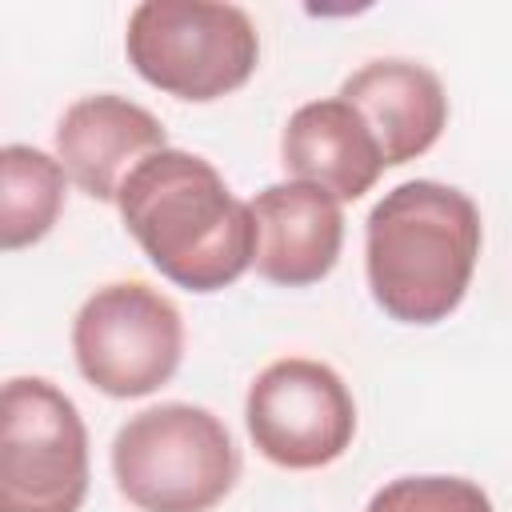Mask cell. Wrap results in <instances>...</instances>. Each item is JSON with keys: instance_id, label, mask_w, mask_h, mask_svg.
I'll return each mask as SVG.
<instances>
[{"instance_id": "obj_1", "label": "cell", "mask_w": 512, "mask_h": 512, "mask_svg": "<svg viewBox=\"0 0 512 512\" xmlns=\"http://www.w3.org/2000/svg\"><path fill=\"white\" fill-rule=\"evenodd\" d=\"M116 208L148 264L184 292H220L252 268V208L196 152L168 144L148 156L120 188Z\"/></svg>"}, {"instance_id": "obj_2", "label": "cell", "mask_w": 512, "mask_h": 512, "mask_svg": "<svg viewBox=\"0 0 512 512\" xmlns=\"http://www.w3.org/2000/svg\"><path fill=\"white\" fill-rule=\"evenodd\" d=\"M480 208L440 180L388 188L364 220V276L376 308L400 324L448 320L476 272Z\"/></svg>"}, {"instance_id": "obj_3", "label": "cell", "mask_w": 512, "mask_h": 512, "mask_svg": "<svg viewBox=\"0 0 512 512\" xmlns=\"http://www.w3.org/2000/svg\"><path fill=\"white\" fill-rule=\"evenodd\" d=\"M112 480L140 512H208L236 488L240 452L216 412L168 400L116 428Z\"/></svg>"}, {"instance_id": "obj_4", "label": "cell", "mask_w": 512, "mask_h": 512, "mask_svg": "<svg viewBox=\"0 0 512 512\" xmlns=\"http://www.w3.org/2000/svg\"><path fill=\"white\" fill-rule=\"evenodd\" d=\"M124 52L144 84L208 104L248 84L260 64V32L236 4L144 0L128 12Z\"/></svg>"}, {"instance_id": "obj_5", "label": "cell", "mask_w": 512, "mask_h": 512, "mask_svg": "<svg viewBox=\"0 0 512 512\" xmlns=\"http://www.w3.org/2000/svg\"><path fill=\"white\" fill-rule=\"evenodd\" d=\"M88 428L44 376H12L0 400V512H80Z\"/></svg>"}, {"instance_id": "obj_6", "label": "cell", "mask_w": 512, "mask_h": 512, "mask_svg": "<svg viewBox=\"0 0 512 512\" xmlns=\"http://www.w3.org/2000/svg\"><path fill=\"white\" fill-rule=\"evenodd\" d=\"M72 356L80 376L104 396H148L180 368V308L144 280H112L80 304L72 320Z\"/></svg>"}, {"instance_id": "obj_7", "label": "cell", "mask_w": 512, "mask_h": 512, "mask_svg": "<svg viewBox=\"0 0 512 512\" xmlns=\"http://www.w3.org/2000/svg\"><path fill=\"white\" fill-rule=\"evenodd\" d=\"M244 424L268 464L312 472L352 448L356 400L332 364L312 356H284L260 368L248 384Z\"/></svg>"}, {"instance_id": "obj_8", "label": "cell", "mask_w": 512, "mask_h": 512, "mask_svg": "<svg viewBox=\"0 0 512 512\" xmlns=\"http://www.w3.org/2000/svg\"><path fill=\"white\" fill-rule=\"evenodd\" d=\"M52 140L68 180L84 196L104 204H116L128 176L148 156L168 148V132L160 116H152L144 104L116 92H92L72 100Z\"/></svg>"}, {"instance_id": "obj_9", "label": "cell", "mask_w": 512, "mask_h": 512, "mask_svg": "<svg viewBox=\"0 0 512 512\" xmlns=\"http://www.w3.org/2000/svg\"><path fill=\"white\" fill-rule=\"evenodd\" d=\"M248 208L256 224V276L280 288H308L336 268L344 248V212L336 196L300 180H280L260 188Z\"/></svg>"}, {"instance_id": "obj_10", "label": "cell", "mask_w": 512, "mask_h": 512, "mask_svg": "<svg viewBox=\"0 0 512 512\" xmlns=\"http://www.w3.org/2000/svg\"><path fill=\"white\" fill-rule=\"evenodd\" d=\"M340 100H348L368 124L384 168L424 156L448 128V92L440 76L416 60L388 56L360 64L340 84Z\"/></svg>"}, {"instance_id": "obj_11", "label": "cell", "mask_w": 512, "mask_h": 512, "mask_svg": "<svg viewBox=\"0 0 512 512\" xmlns=\"http://www.w3.org/2000/svg\"><path fill=\"white\" fill-rule=\"evenodd\" d=\"M280 164L292 180L324 188L340 204L372 192L384 172V156L368 124L340 96L308 100L288 116L280 136Z\"/></svg>"}, {"instance_id": "obj_12", "label": "cell", "mask_w": 512, "mask_h": 512, "mask_svg": "<svg viewBox=\"0 0 512 512\" xmlns=\"http://www.w3.org/2000/svg\"><path fill=\"white\" fill-rule=\"evenodd\" d=\"M68 172L56 156L32 144H4L0 152V244L20 252L52 232L64 208Z\"/></svg>"}, {"instance_id": "obj_13", "label": "cell", "mask_w": 512, "mask_h": 512, "mask_svg": "<svg viewBox=\"0 0 512 512\" xmlns=\"http://www.w3.org/2000/svg\"><path fill=\"white\" fill-rule=\"evenodd\" d=\"M364 512H492L488 492L468 476H396L372 492Z\"/></svg>"}]
</instances>
